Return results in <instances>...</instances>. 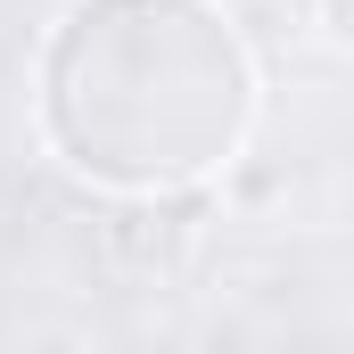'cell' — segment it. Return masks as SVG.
I'll return each mask as SVG.
<instances>
[{"instance_id": "cell-2", "label": "cell", "mask_w": 354, "mask_h": 354, "mask_svg": "<svg viewBox=\"0 0 354 354\" xmlns=\"http://www.w3.org/2000/svg\"><path fill=\"white\" fill-rule=\"evenodd\" d=\"M313 17H322V33L338 50H354V0H313Z\"/></svg>"}, {"instance_id": "cell-1", "label": "cell", "mask_w": 354, "mask_h": 354, "mask_svg": "<svg viewBox=\"0 0 354 354\" xmlns=\"http://www.w3.org/2000/svg\"><path fill=\"white\" fill-rule=\"evenodd\" d=\"M256 75L214 0H75L41 58V132L107 189H174L239 149Z\"/></svg>"}]
</instances>
